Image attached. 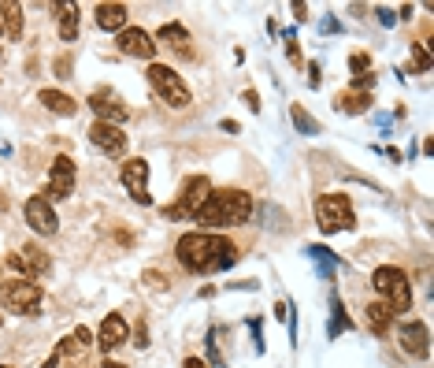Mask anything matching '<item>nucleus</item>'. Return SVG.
Instances as JSON below:
<instances>
[{"instance_id":"f704fd0d","label":"nucleus","mask_w":434,"mask_h":368,"mask_svg":"<svg viewBox=\"0 0 434 368\" xmlns=\"http://www.w3.org/2000/svg\"><path fill=\"white\" fill-rule=\"evenodd\" d=\"M379 23L383 26H393V23H398V15H393L390 8H379Z\"/></svg>"},{"instance_id":"a211bd4d","label":"nucleus","mask_w":434,"mask_h":368,"mask_svg":"<svg viewBox=\"0 0 434 368\" xmlns=\"http://www.w3.org/2000/svg\"><path fill=\"white\" fill-rule=\"evenodd\" d=\"M37 101H41L52 116H74V112H79V104H74V97L60 94V89H41V94H37Z\"/></svg>"},{"instance_id":"5701e85b","label":"nucleus","mask_w":434,"mask_h":368,"mask_svg":"<svg viewBox=\"0 0 434 368\" xmlns=\"http://www.w3.org/2000/svg\"><path fill=\"white\" fill-rule=\"evenodd\" d=\"M56 11H64L60 15V38L74 41V38H79V8H74V4H56Z\"/></svg>"},{"instance_id":"37998d69","label":"nucleus","mask_w":434,"mask_h":368,"mask_svg":"<svg viewBox=\"0 0 434 368\" xmlns=\"http://www.w3.org/2000/svg\"><path fill=\"white\" fill-rule=\"evenodd\" d=\"M0 368H11V364H0Z\"/></svg>"},{"instance_id":"58836bf2","label":"nucleus","mask_w":434,"mask_h":368,"mask_svg":"<svg viewBox=\"0 0 434 368\" xmlns=\"http://www.w3.org/2000/svg\"><path fill=\"white\" fill-rule=\"evenodd\" d=\"M293 15H297V19H308V8H305V4H301V0H297V4H293Z\"/></svg>"},{"instance_id":"f03ea898","label":"nucleus","mask_w":434,"mask_h":368,"mask_svg":"<svg viewBox=\"0 0 434 368\" xmlns=\"http://www.w3.org/2000/svg\"><path fill=\"white\" fill-rule=\"evenodd\" d=\"M253 216V197L238 190V187H223V190H212L208 201L197 209L193 224H204V227H238Z\"/></svg>"},{"instance_id":"412c9836","label":"nucleus","mask_w":434,"mask_h":368,"mask_svg":"<svg viewBox=\"0 0 434 368\" xmlns=\"http://www.w3.org/2000/svg\"><path fill=\"white\" fill-rule=\"evenodd\" d=\"M0 15H4L8 38H11V41H19V38H23V8H19L15 0H4V4H0Z\"/></svg>"},{"instance_id":"79ce46f5","label":"nucleus","mask_w":434,"mask_h":368,"mask_svg":"<svg viewBox=\"0 0 434 368\" xmlns=\"http://www.w3.org/2000/svg\"><path fill=\"white\" fill-rule=\"evenodd\" d=\"M104 368H126V364H119V361H108Z\"/></svg>"},{"instance_id":"72a5a7b5","label":"nucleus","mask_w":434,"mask_h":368,"mask_svg":"<svg viewBox=\"0 0 434 368\" xmlns=\"http://www.w3.org/2000/svg\"><path fill=\"white\" fill-rule=\"evenodd\" d=\"M286 56H290V64H301V49L293 38H286Z\"/></svg>"},{"instance_id":"423d86ee","label":"nucleus","mask_w":434,"mask_h":368,"mask_svg":"<svg viewBox=\"0 0 434 368\" xmlns=\"http://www.w3.org/2000/svg\"><path fill=\"white\" fill-rule=\"evenodd\" d=\"M316 224L323 234H338V231H349L356 224L353 216V205L345 194H323L316 201Z\"/></svg>"},{"instance_id":"7c9ffc66","label":"nucleus","mask_w":434,"mask_h":368,"mask_svg":"<svg viewBox=\"0 0 434 368\" xmlns=\"http://www.w3.org/2000/svg\"><path fill=\"white\" fill-rule=\"evenodd\" d=\"M56 75L71 79V56H56Z\"/></svg>"},{"instance_id":"4468645a","label":"nucleus","mask_w":434,"mask_h":368,"mask_svg":"<svg viewBox=\"0 0 434 368\" xmlns=\"http://www.w3.org/2000/svg\"><path fill=\"white\" fill-rule=\"evenodd\" d=\"M398 342L408 357H427L430 354V331L423 320H405L401 331H398Z\"/></svg>"},{"instance_id":"9b49d317","label":"nucleus","mask_w":434,"mask_h":368,"mask_svg":"<svg viewBox=\"0 0 434 368\" xmlns=\"http://www.w3.org/2000/svg\"><path fill=\"white\" fill-rule=\"evenodd\" d=\"M123 187H126V194L134 197L138 205H153V197H148V164L141 156L123 164Z\"/></svg>"},{"instance_id":"b1692460","label":"nucleus","mask_w":434,"mask_h":368,"mask_svg":"<svg viewBox=\"0 0 434 368\" xmlns=\"http://www.w3.org/2000/svg\"><path fill=\"white\" fill-rule=\"evenodd\" d=\"M290 119H293V126H297V134H319V123L305 112V104H290Z\"/></svg>"},{"instance_id":"9d476101","label":"nucleus","mask_w":434,"mask_h":368,"mask_svg":"<svg viewBox=\"0 0 434 368\" xmlns=\"http://www.w3.org/2000/svg\"><path fill=\"white\" fill-rule=\"evenodd\" d=\"M89 108H93V116H97V123H111V126H123L126 119H130V108L116 97V94H108V89H97L89 101H86Z\"/></svg>"},{"instance_id":"20e7f679","label":"nucleus","mask_w":434,"mask_h":368,"mask_svg":"<svg viewBox=\"0 0 434 368\" xmlns=\"http://www.w3.org/2000/svg\"><path fill=\"white\" fill-rule=\"evenodd\" d=\"M145 79H148L153 94H156L163 104H171V108H190V86L182 82V75H178L175 67H167V64H148Z\"/></svg>"},{"instance_id":"aec40b11","label":"nucleus","mask_w":434,"mask_h":368,"mask_svg":"<svg viewBox=\"0 0 434 368\" xmlns=\"http://www.w3.org/2000/svg\"><path fill=\"white\" fill-rule=\"evenodd\" d=\"M364 312H368V327L375 331V335H386V331H390V324H393V312H390V305H386V302H371Z\"/></svg>"},{"instance_id":"c756f323","label":"nucleus","mask_w":434,"mask_h":368,"mask_svg":"<svg viewBox=\"0 0 434 368\" xmlns=\"http://www.w3.org/2000/svg\"><path fill=\"white\" fill-rule=\"evenodd\" d=\"M141 279H145L148 287H153V290H163V287H167V279H163V275H160V272H145V275H141Z\"/></svg>"},{"instance_id":"1a4fd4ad","label":"nucleus","mask_w":434,"mask_h":368,"mask_svg":"<svg viewBox=\"0 0 434 368\" xmlns=\"http://www.w3.org/2000/svg\"><path fill=\"white\" fill-rule=\"evenodd\" d=\"M74 179H79V168H74V160L64 153V156H56L52 160V168H49V187L41 190V197L49 201H64L74 194Z\"/></svg>"},{"instance_id":"f8f14e48","label":"nucleus","mask_w":434,"mask_h":368,"mask_svg":"<svg viewBox=\"0 0 434 368\" xmlns=\"http://www.w3.org/2000/svg\"><path fill=\"white\" fill-rule=\"evenodd\" d=\"M116 45H119L123 56H130V60H153V56H156V45H153V38H148L141 26H126V30H119Z\"/></svg>"},{"instance_id":"f257e3e1","label":"nucleus","mask_w":434,"mask_h":368,"mask_svg":"<svg viewBox=\"0 0 434 368\" xmlns=\"http://www.w3.org/2000/svg\"><path fill=\"white\" fill-rule=\"evenodd\" d=\"M175 257H178V264L193 275H212V272H226V268L238 264V249H234L231 238L204 234V231L182 234L178 246H175Z\"/></svg>"},{"instance_id":"bb28decb","label":"nucleus","mask_w":434,"mask_h":368,"mask_svg":"<svg viewBox=\"0 0 434 368\" xmlns=\"http://www.w3.org/2000/svg\"><path fill=\"white\" fill-rule=\"evenodd\" d=\"M412 71H430V52L423 49V45H412Z\"/></svg>"},{"instance_id":"6ab92c4d","label":"nucleus","mask_w":434,"mask_h":368,"mask_svg":"<svg viewBox=\"0 0 434 368\" xmlns=\"http://www.w3.org/2000/svg\"><path fill=\"white\" fill-rule=\"evenodd\" d=\"M97 26L101 30H126V4H97Z\"/></svg>"},{"instance_id":"2eb2a0df","label":"nucleus","mask_w":434,"mask_h":368,"mask_svg":"<svg viewBox=\"0 0 434 368\" xmlns=\"http://www.w3.org/2000/svg\"><path fill=\"white\" fill-rule=\"evenodd\" d=\"M89 141L97 145L104 156H123V153H126V134H123V126H111V123H93V126H89Z\"/></svg>"},{"instance_id":"4c0bfd02","label":"nucleus","mask_w":434,"mask_h":368,"mask_svg":"<svg viewBox=\"0 0 434 368\" xmlns=\"http://www.w3.org/2000/svg\"><path fill=\"white\" fill-rule=\"evenodd\" d=\"M182 368H208V364H204L201 357H186V361H182Z\"/></svg>"},{"instance_id":"7ed1b4c3","label":"nucleus","mask_w":434,"mask_h":368,"mask_svg":"<svg viewBox=\"0 0 434 368\" xmlns=\"http://www.w3.org/2000/svg\"><path fill=\"white\" fill-rule=\"evenodd\" d=\"M371 287H375V294H379V298L390 305L393 317H398V312H412V283H408V275H405L401 268H393V264L375 268Z\"/></svg>"},{"instance_id":"a878e982","label":"nucleus","mask_w":434,"mask_h":368,"mask_svg":"<svg viewBox=\"0 0 434 368\" xmlns=\"http://www.w3.org/2000/svg\"><path fill=\"white\" fill-rule=\"evenodd\" d=\"M308 253H312V261L319 264V272H323V275H330V264H338V257L330 249H323V246H308Z\"/></svg>"},{"instance_id":"cd10ccee","label":"nucleus","mask_w":434,"mask_h":368,"mask_svg":"<svg viewBox=\"0 0 434 368\" xmlns=\"http://www.w3.org/2000/svg\"><path fill=\"white\" fill-rule=\"evenodd\" d=\"M375 79H379V75H371V71H364V75H356V79L349 82V94H368V89L375 86Z\"/></svg>"},{"instance_id":"c9c22d12","label":"nucleus","mask_w":434,"mask_h":368,"mask_svg":"<svg viewBox=\"0 0 434 368\" xmlns=\"http://www.w3.org/2000/svg\"><path fill=\"white\" fill-rule=\"evenodd\" d=\"M323 75H319V64H308V86H319Z\"/></svg>"},{"instance_id":"dca6fc26","label":"nucleus","mask_w":434,"mask_h":368,"mask_svg":"<svg viewBox=\"0 0 434 368\" xmlns=\"http://www.w3.org/2000/svg\"><path fill=\"white\" fill-rule=\"evenodd\" d=\"M126 320L119 317V312H108L104 317V324H101V331H97V342H101V349L104 354H111V349H119L123 342H126Z\"/></svg>"},{"instance_id":"ddd939ff","label":"nucleus","mask_w":434,"mask_h":368,"mask_svg":"<svg viewBox=\"0 0 434 368\" xmlns=\"http://www.w3.org/2000/svg\"><path fill=\"white\" fill-rule=\"evenodd\" d=\"M26 224L37 231V234H56L60 231V219H56V212H52V201L49 197H41V194H34L30 201H26Z\"/></svg>"},{"instance_id":"f3484780","label":"nucleus","mask_w":434,"mask_h":368,"mask_svg":"<svg viewBox=\"0 0 434 368\" xmlns=\"http://www.w3.org/2000/svg\"><path fill=\"white\" fill-rule=\"evenodd\" d=\"M156 41L167 45V49H178L182 56H193V52H190V34H186L182 23H163V26L156 30Z\"/></svg>"},{"instance_id":"4be33fe9","label":"nucleus","mask_w":434,"mask_h":368,"mask_svg":"<svg viewBox=\"0 0 434 368\" xmlns=\"http://www.w3.org/2000/svg\"><path fill=\"white\" fill-rule=\"evenodd\" d=\"M338 112H349V116H364L371 108V94H338Z\"/></svg>"},{"instance_id":"393cba45","label":"nucleus","mask_w":434,"mask_h":368,"mask_svg":"<svg viewBox=\"0 0 434 368\" xmlns=\"http://www.w3.org/2000/svg\"><path fill=\"white\" fill-rule=\"evenodd\" d=\"M330 312H334V317H330V339H338V335H342V331L345 327H353V320L345 317V309H342V302H338V298H330Z\"/></svg>"},{"instance_id":"ea45409f","label":"nucleus","mask_w":434,"mask_h":368,"mask_svg":"<svg viewBox=\"0 0 434 368\" xmlns=\"http://www.w3.org/2000/svg\"><path fill=\"white\" fill-rule=\"evenodd\" d=\"M323 30H327V34H338L342 26H338V19H323Z\"/></svg>"},{"instance_id":"e433bc0d","label":"nucleus","mask_w":434,"mask_h":368,"mask_svg":"<svg viewBox=\"0 0 434 368\" xmlns=\"http://www.w3.org/2000/svg\"><path fill=\"white\" fill-rule=\"evenodd\" d=\"M219 126H223V131H226V134H238V131H241V126H238V119H223Z\"/></svg>"},{"instance_id":"2f4dec72","label":"nucleus","mask_w":434,"mask_h":368,"mask_svg":"<svg viewBox=\"0 0 434 368\" xmlns=\"http://www.w3.org/2000/svg\"><path fill=\"white\" fill-rule=\"evenodd\" d=\"M241 101L249 104L253 112H260V94H256V89H245V94H241Z\"/></svg>"},{"instance_id":"473e14b6","label":"nucleus","mask_w":434,"mask_h":368,"mask_svg":"<svg viewBox=\"0 0 434 368\" xmlns=\"http://www.w3.org/2000/svg\"><path fill=\"white\" fill-rule=\"evenodd\" d=\"M134 346H138V349L148 346V327H145V324H138V331H134Z\"/></svg>"},{"instance_id":"a19ab883","label":"nucleus","mask_w":434,"mask_h":368,"mask_svg":"<svg viewBox=\"0 0 434 368\" xmlns=\"http://www.w3.org/2000/svg\"><path fill=\"white\" fill-rule=\"evenodd\" d=\"M41 368H60V357H56V354H52V357H49V361H45Z\"/></svg>"},{"instance_id":"6e6552de","label":"nucleus","mask_w":434,"mask_h":368,"mask_svg":"<svg viewBox=\"0 0 434 368\" xmlns=\"http://www.w3.org/2000/svg\"><path fill=\"white\" fill-rule=\"evenodd\" d=\"M8 264L15 272V279H41V275L52 272V257L41 246H23V249L8 253Z\"/></svg>"},{"instance_id":"39448f33","label":"nucleus","mask_w":434,"mask_h":368,"mask_svg":"<svg viewBox=\"0 0 434 368\" xmlns=\"http://www.w3.org/2000/svg\"><path fill=\"white\" fill-rule=\"evenodd\" d=\"M0 302H4L8 312L37 317V309H41V302H45V290L34 279H8V283H0Z\"/></svg>"},{"instance_id":"0eeeda50","label":"nucleus","mask_w":434,"mask_h":368,"mask_svg":"<svg viewBox=\"0 0 434 368\" xmlns=\"http://www.w3.org/2000/svg\"><path fill=\"white\" fill-rule=\"evenodd\" d=\"M208 194H212V182L204 179V175H193V179H186V187H182L178 201L163 205L160 212H163L167 219H193L197 209L204 205V201H208Z\"/></svg>"},{"instance_id":"c85d7f7f","label":"nucleus","mask_w":434,"mask_h":368,"mask_svg":"<svg viewBox=\"0 0 434 368\" xmlns=\"http://www.w3.org/2000/svg\"><path fill=\"white\" fill-rule=\"evenodd\" d=\"M368 64H371V60H368V52H356V56H349V67L356 71V75H364Z\"/></svg>"}]
</instances>
